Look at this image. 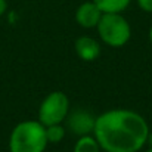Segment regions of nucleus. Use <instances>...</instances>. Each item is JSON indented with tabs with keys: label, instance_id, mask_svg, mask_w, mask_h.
Segmentation results:
<instances>
[{
	"label": "nucleus",
	"instance_id": "5",
	"mask_svg": "<svg viewBox=\"0 0 152 152\" xmlns=\"http://www.w3.org/2000/svg\"><path fill=\"white\" fill-rule=\"evenodd\" d=\"M66 121H68V129L75 136L80 137V136L93 134L96 118L92 117V114L89 111H86V109H75L74 112L68 114Z\"/></svg>",
	"mask_w": 152,
	"mask_h": 152
},
{
	"label": "nucleus",
	"instance_id": "3",
	"mask_svg": "<svg viewBox=\"0 0 152 152\" xmlns=\"http://www.w3.org/2000/svg\"><path fill=\"white\" fill-rule=\"evenodd\" d=\"M96 30L99 39L109 48H123L132 37V27L121 13H102Z\"/></svg>",
	"mask_w": 152,
	"mask_h": 152
},
{
	"label": "nucleus",
	"instance_id": "6",
	"mask_svg": "<svg viewBox=\"0 0 152 152\" xmlns=\"http://www.w3.org/2000/svg\"><path fill=\"white\" fill-rule=\"evenodd\" d=\"M102 13H103V12L96 6V3H93V1L90 0V1L81 3V4L77 7L74 16H75V22H77L80 27L89 30V28H96V27H98V24H99V21H101Z\"/></svg>",
	"mask_w": 152,
	"mask_h": 152
},
{
	"label": "nucleus",
	"instance_id": "4",
	"mask_svg": "<svg viewBox=\"0 0 152 152\" xmlns=\"http://www.w3.org/2000/svg\"><path fill=\"white\" fill-rule=\"evenodd\" d=\"M69 114V99L64 92H50L39 106V121L43 126L62 124Z\"/></svg>",
	"mask_w": 152,
	"mask_h": 152
},
{
	"label": "nucleus",
	"instance_id": "11",
	"mask_svg": "<svg viewBox=\"0 0 152 152\" xmlns=\"http://www.w3.org/2000/svg\"><path fill=\"white\" fill-rule=\"evenodd\" d=\"M137 4L143 12L152 13V0H137Z\"/></svg>",
	"mask_w": 152,
	"mask_h": 152
},
{
	"label": "nucleus",
	"instance_id": "15",
	"mask_svg": "<svg viewBox=\"0 0 152 152\" xmlns=\"http://www.w3.org/2000/svg\"><path fill=\"white\" fill-rule=\"evenodd\" d=\"M145 152H152V146H149V149H148V151H145Z\"/></svg>",
	"mask_w": 152,
	"mask_h": 152
},
{
	"label": "nucleus",
	"instance_id": "8",
	"mask_svg": "<svg viewBox=\"0 0 152 152\" xmlns=\"http://www.w3.org/2000/svg\"><path fill=\"white\" fill-rule=\"evenodd\" d=\"M103 13H121L124 12L132 0H92Z\"/></svg>",
	"mask_w": 152,
	"mask_h": 152
},
{
	"label": "nucleus",
	"instance_id": "9",
	"mask_svg": "<svg viewBox=\"0 0 152 152\" xmlns=\"http://www.w3.org/2000/svg\"><path fill=\"white\" fill-rule=\"evenodd\" d=\"M72 152H102V148L93 134H87L77 139Z\"/></svg>",
	"mask_w": 152,
	"mask_h": 152
},
{
	"label": "nucleus",
	"instance_id": "1",
	"mask_svg": "<svg viewBox=\"0 0 152 152\" xmlns=\"http://www.w3.org/2000/svg\"><path fill=\"white\" fill-rule=\"evenodd\" d=\"M146 120L132 109H109L96 117L93 136L105 152H139L149 139Z\"/></svg>",
	"mask_w": 152,
	"mask_h": 152
},
{
	"label": "nucleus",
	"instance_id": "13",
	"mask_svg": "<svg viewBox=\"0 0 152 152\" xmlns=\"http://www.w3.org/2000/svg\"><path fill=\"white\" fill-rule=\"evenodd\" d=\"M149 42H151V45H152V27L149 28Z\"/></svg>",
	"mask_w": 152,
	"mask_h": 152
},
{
	"label": "nucleus",
	"instance_id": "7",
	"mask_svg": "<svg viewBox=\"0 0 152 152\" xmlns=\"http://www.w3.org/2000/svg\"><path fill=\"white\" fill-rule=\"evenodd\" d=\"M74 50L81 61L93 62L101 56V43L90 36H81L75 40Z\"/></svg>",
	"mask_w": 152,
	"mask_h": 152
},
{
	"label": "nucleus",
	"instance_id": "2",
	"mask_svg": "<svg viewBox=\"0 0 152 152\" xmlns=\"http://www.w3.org/2000/svg\"><path fill=\"white\" fill-rule=\"evenodd\" d=\"M48 145L45 126L39 120L18 123L9 136V152H45Z\"/></svg>",
	"mask_w": 152,
	"mask_h": 152
},
{
	"label": "nucleus",
	"instance_id": "14",
	"mask_svg": "<svg viewBox=\"0 0 152 152\" xmlns=\"http://www.w3.org/2000/svg\"><path fill=\"white\" fill-rule=\"evenodd\" d=\"M148 143L152 146V133H149V139H148Z\"/></svg>",
	"mask_w": 152,
	"mask_h": 152
},
{
	"label": "nucleus",
	"instance_id": "10",
	"mask_svg": "<svg viewBox=\"0 0 152 152\" xmlns=\"http://www.w3.org/2000/svg\"><path fill=\"white\" fill-rule=\"evenodd\" d=\"M46 130V139L48 143H59L64 140L66 134V129L62 124H52V126H45Z\"/></svg>",
	"mask_w": 152,
	"mask_h": 152
},
{
	"label": "nucleus",
	"instance_id": "12",
	"mask_svg": "<svg viewBox=\"0 0 152 152\" xmlns=\"http://www.w3.org/2000/svg\"><path fill=\"white\" fill-rule=\"evenodd\" d=\"M6 10H7V1L6 0H0V16H3Z\"/></svg>",
	"mask_w": 152,
	"mask_h": 152
}]
</instances>
